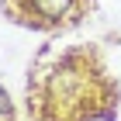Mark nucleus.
<instances>
[{"instance_id":"1","label":"nucleus","mask_w":121,"mask_h":121,"mask_svg":"<svg viewBox=\"0 0 121 121\" xmlns=\"http://www.w3.org/2000/svg\"><path fill=\"white\" fill-rule=\"evenodd\" d=\"M114 90L90 52H66L38 69L28 86V111L35 121H90L114 107Z\"/></svg>"},{"instance_id":"2","label":"nucleus","mask_w":121,"mask_h":121,"mask_svg":"<svg viewBox=\"0 0 121 121\" xmlns=\"http://www.w3.org/2000/svg\"><path fill=\"white\" fill-rule=\"evenodd\" d=\"M7 10L35 28H59L73 21V14L80 10V0H7Z\"/></svg>"},{"instance_id":"3","label":"nucleus","mask_w":121,"mask_h":121,"mask_svg":"<svg viewBox=\"0 0 121 121\" xmlns=\"http://www.w3.org/2000/svg\"><path fill=\"white\" fill-rule=\"evenodd\" d=\"M0 107H4V111H7V97H4V90H0Z\"/></svg>"}]
</instances>
